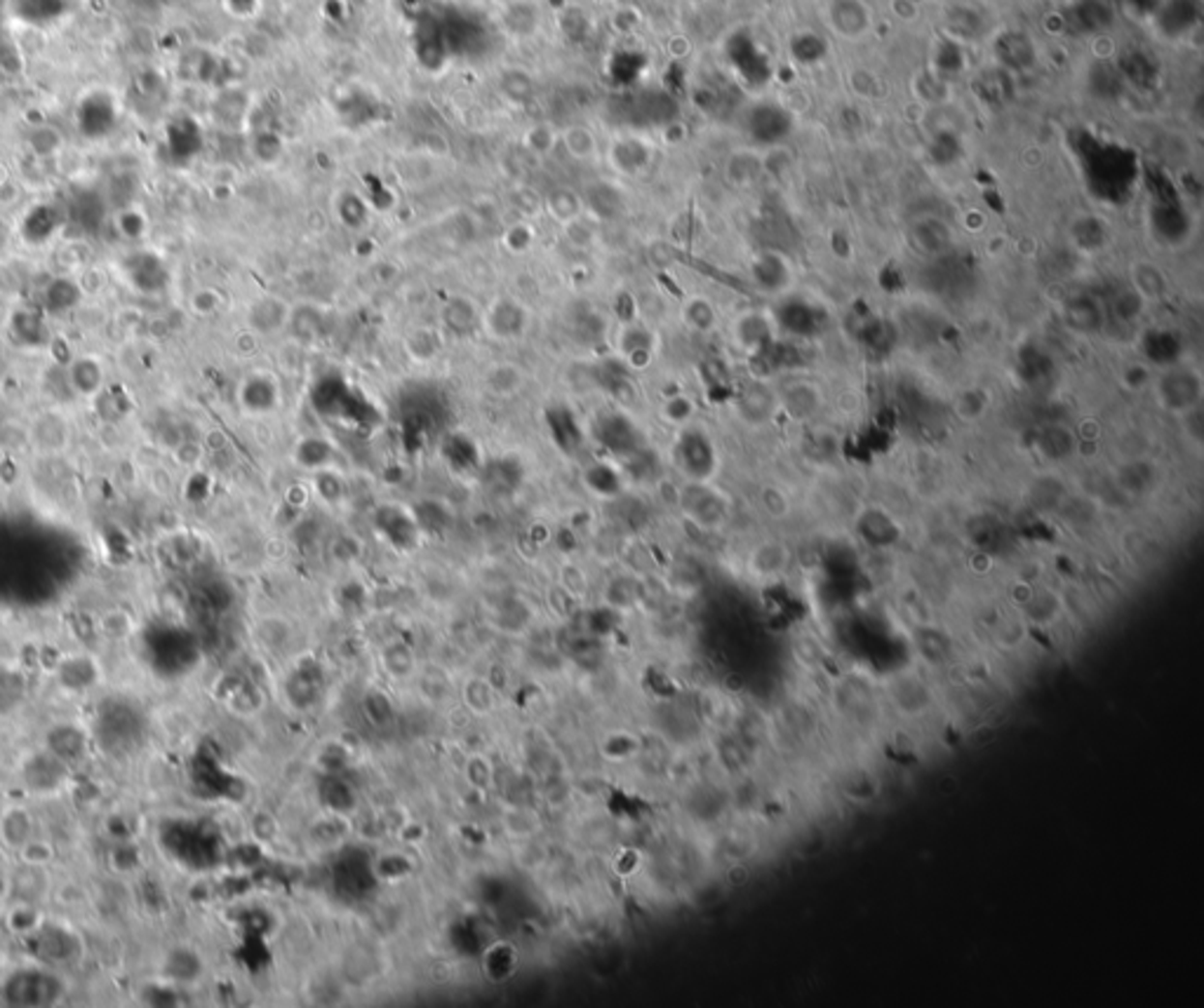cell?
Here are the masks:
<instances>
[{
	"instance_id": "obj_20",
	"label": "cell",
	"mask_w": 1204,
	"mask_h": 1008,
	"mask_svg": "<svg viewBox=\"0 0 1204 1008\" xmlns=\"http://www.w3.org/2000/svg\"><path fill=\"white\" fill-rule=\"evenodd\" d=\"M1131 290H1134L1143 302H1155V299H1162L1164 292H1167V277L1162 275V271L1155 269L1153 264H1136L1131 269Z\"/></svg>"
},
{
	"instance_id": "obj_18",
	"label": "cell",
	"mask_w": 1204,
	"mask_h": 1008,
	"mask_svg": "<svg viewBox=\"0 0 1204 1008\" xmlns=\"http://www.w3.org/2000/svg\"><path fill=\"white\" fill-rule=\"evenodd\" d=\"M624 471L614 461H593L584 471V484L591 489V494L601 496V499L619 496L621 489H624Z\"/></svg>"
},
{
	"instance_id": "obj_24",
	"label": "cell",
	"mask_w": 1204,
	"mask_h": 1008,
	"mask_svg": "<svg viewBox=\"0 0 1204 1008\" xmlns=\"http://www.w3.org/2000/svg\"><path fill=\"white\" fill-rule=\"evenodd\" d=\"M788 564V550L781 546V543H762L755 553H750V569L755 574L765 576V579H772V576L781 574Z\"/></svg>"
},
{
	"instance_id": "obj_30",
	"label": "cell",
	"mask_w": 1204,
	"mask_h": 1008,
	"mask_svg": "<svg viewBox=\"0 0 1204 1008\" xmlns=\"http://www.w3.org/2000/svg\"><path fill=\"white\" fill-rule=\"evenodd\" d=\"M1122 381H1125L1127 389L1131 390H1143L1148 384H1153V376H1151V367L1148 364H1130L1125 367V374H1122Z\"/></svg>"
},
{
	"instance_id": "obj_4",
	"label": "cell",
	"mask_w": 1204,
	"mask_h": 1008,
	"mask_svg": "<svg viewBox=\"0 0 1204 1008\" xmlns=\"http://www.w3.org/2000/svg\"><path fill=\"white\" fill-rule=\"evenodd\" d=\"M282 400H285V393H282V381L274 369H266V367L252 369V372L245 374L236 386L238 410L252 418L274 417L276 412H280Z\"/></svg>"
},
{
	"instance_id": "obj_5",
	"label": "cell",
	"mask_w": 1204,
	"mask_h": 1008,
	"mask_svg": "<svg viewBox=\"0 0 1204 1008\" xmlns=\"http://www.w3.org/2000/svg\"><path fill=\"white\" fill-rule=\"evenodd\" d=\"M678 505L690 522L706 532L722 527L729 517V499L713 482H683Z\"/></svg>"
},
{
	"instance_id": "obj_17",
	"label": "cell",
	"mask_w": 1204,
	"mask_h": 1008,
	"mask_svg": "<svg viewBox=\"0 0 1204 1008\" xmlns=\"http://www.w3.org/2000/svg\"><path fill=\"white\" fill-rule=\"evenodd\" d=\"M680 323L691 334H711L718 327V308L704 294L685 299L680 306Z\"/></svg>"
},
{
	"instance_id": "obj_12",
	"label": "cell",
	"mask_w": 1204,
	"mask_h": 1008,
	"mask_svg": "<svg viewBox=\"0 0 1204 1008\" xmlns=\"http://www.w3.org/2000/svg\"><path fill=\"white\" fill-rule=\"evenodd\" d=\"M292 461L302 471L318 473L325 468H335L337 461V445L330 438L318 433L302 435L292 446Z\"/></svg>"
},
{
	"instance_id": "obj_8",
	"label": "cell",
	"mask_w": 1204,
	"mask_h": 1008,
	"mask_svg": "<svg viewBox=\"0 0 1204 1008\" xmlns=\"http://www.w3.org/2000/svg\"><path fill=\"white\" fill-rule=\"evenodd\" d=\"M438 327L445 331V336H456V339H468L483 331V303L468 294H452L445 299L438 313Z\"/></svg>"
},
{
	"instance_id": "obj_19",
	"label": "cell",
	"mask_w": 1204,
	"mask_h": 1008,
	"mask_svg": "<svg viewBox=\"0 0 1204 1008\" xmlns=\"http://www.w3.org/2000/svg\"><path fill=\"white\" fill-rule=\"evenodd\" d=\"M1064 320L1077 334H1097L1105 323L1103 308L1089 299H1072L1064 306Z\"/></svg>"
},
{
	"instance_id": "obj_13",
	"label": "cell",
	"mask_w": 1204,
	"mask_h": 1008,
	"mask_svg": "<svg viewBox=\"0 0 1204 1008\" xmlns=\"http://www.w3.org/2000/svg\"><path fill=\"white\" fill-rule=\"evenodd\" d=\"M327 313L330 310L323 303H292L287 334L299 343H315L327 331V323H330Z\"/></svg>"
},
{
	"instance_id": "obj_28",
	"label": "cell",
	"mask_w": 1204,
	"mask_h": 1008,
	"mask_svg": "<svg viewBox=\"0 0 1204 1008\" xmlns=\"http://www.w3.org/2000/svg\"><path fill=\"white\" fill-rule=\"evenodd\" d=\"M548 207H551V215L558 221L572 223L579 219L581 203L574 193H570V190H558V193H553L551 200H548Z\"/></svg>"
},
{
	"instance_id": "obj_16",
	"label": "cell",
	"mask_w": 1204,
	"mask_h": 1008,
	"mask_svg": "<svg viewBox=\"0 0 1204 1008\" xmlns=\"http://www.w3.org/2000/svg\"><path fill=\"white\" fill-rule=\"evenodd\" d=\"M777 400L778 407L791 418H798V421L814 417L821 410V402H824L821 400L819 389L814 384H809V381H793V384H788L777 395Z\"/></svg>"
},
{
	"instance_id": "obj_21",
	"label": "cell",
	"mask_w": 1204,
	"mask_h": 1008,
	"mask_svg": "<svg viewBox=\"0 0 1204 1008\" xmlns=\"http://www.w3.org/2000/svg\"><path fill=\"white\" fill-rule=\"evenodd\" d=\"M778 407L777 395L772 393L767 386L755 384L746 390V395L741 397V412L749 417V421L753 423H762L775 414V410Z\"/></svg>"
},
{
	"instance_id": "obj_23",
	"label": "cell",
	"mask_w": 1204,
	"mask_h": 1008,
	"mask_svg": "<svg viewBox=\"0 0 1204 1008\" xmlns=\"http://www.w3.org/2000/svg\"><path fill=\"white\" fill-rule=\"evenodd\" d=\"M609 160H612V165L617 167L619 172L635 174L637 170H642V167L647 165V160H650V151H647V146L637 139L617 141V146L609 151Z\"/></svg>"
},
{
	"instance_id": "obj_3",
	"label": "cell",
	"mask_w": 1204,
	"mask_h": 1008,
	"mask_svg": "<svg viewBox=\"0 0 1204 1008\" xmlns=\"http://www.w3.org/2000/svg\"><path fill=\"white\" fill-rule=\"evenodd\" d=\"M534 313L530 303L514 294H499L483 306L481 334L494 343H517L530 334Z\"/></svg>"
},
{
	"instance_id": "obj_31",
	"label": "cell",
	"mask_w": 1204,
	"mask_h": 1008,
	"mask_svg": "<svg viewBox=\"0 0 1204 1008\" xmlns=\"http://www.w3.org/2000/svg\"><path fill=\"white\" fill-rule=\"evenodd\" d=\"M0 423H3V418H0Z\"/></svg>"
},
{
	"instance_id": "obj_1",
	"label": "cell",
	"mask_w": 1204,
	"mask_h": 1008,
	"mask_svg": "<svg viewBox=\"0 0 1204 1008\" xmlns=\"http://www.w3.org/2000/svg\"><path fill=\"white\" fill-rule=\"evenodd\" d=\"M668 459L685 482H713L720 468V451L711 430L691 421L688 426L675 428Z\"/></svg>"
},
{
	"instance_id": "obj_6",
	"label": "cell",
	"mask_w": 1204,
	"mask_h": 1008,
	"mask_svg": "<svg viewBox=\"0 0 1204 1008\" xmlns=\"http://www.w3.org/2000/svg\"><path fill=\"white\" fill-rule=\"evenodd\" d=\"M659 348H661V339L654 327L640 320H626L612 331L614 356L631 372H645L657 360Z\"/></svg>"
},
{
	"instance_id": "obj_14",
	"label": "cell",
	"mask_w": 1204,
	"mask_h": 1008,
	"mask_svg": "<svg viewBox=\"0 0 1204 1008\" xmlns=\"http://www.w3.org/2000/svg\"><path fill=\"white\" fill-rule=\"evenodd\" d=\"M445 348V331L438 325H417L402 336V351L417 364H430Z\"/></svg>"
},
{
	"instance_id": "obj_22",
	"label": "cell",
	"mask_w": 1204,
	"mask_h": 1008,
	"mask_svg": "<svg viewBox=\"0 0 1204 1008\" xmlns=\"http://www.w3.org/2000/svg\"><path fill=\"white\" fill-rule=\"evenodd\" d=\"M659 417L666 426L675 428H683L688 423L696 421V402L694 397H690L688 393H675L663 397L661 405H659Z\"/></svg>"
},
{
	"instance_id": "obj_2",
	"label": "cell",
	"mask_w": 1204,
	"mask_h": 1008,
	"mask_svg": "<svg viewBox=\"0 0 1204 1008\" xmlns=\"http://www.w3.org/2000/svg\"><path fill=\"white\" fill-rule=\"evenodd\" d=\"M1153 393L1158 405L1164 412L1184 417V414L1200 410L1204 395V381L1200 369L1186 362H1176L1164 367L1153 379Z\"/></svg>"
},
{
	"instance_id": "obj_11",
	"label": "cell",
	"mask_w": 1204,
	"mask_h": 1008,
	"mask_svg": "<svg viewBox=\"0 0 1204 1008\" xmlns=\"http://www.w3.org/2000/svg\"><path fill=\"white\" fill-rule=\"evenodd\" d=\"M64 379H67V386L73 395L95 397L102 393L103 384H106V367H103L102 358L80 353V356H73L67 362Z\"/></svg>"
},
{
	"instance_id": "obj_25",
	"label": "cell",
	"mask_w": 1204,
	"mask_h": 1008,
	"mask_svg": "<svg viewBox=\"0 0 1204 1008\" xmlns=\"http://www.w3.org/2000/svg\"><path fill=\"white\" fill-rule=\"evenodd\" d=\"M78 299H80L78 282L69 280V277H57V280H52L50 285L45 287V308L57 315L69 313V310L78 303Z\"/></svg>"
},
{
	"instance_id": "obj_27",
	"label": "cell",
	"mask_w": 1204,
	"mask_h": 1008,
	"mask_svg": "<svg viewBox=\"0 0 1204 1008\" xmlns=\"http://www.w3.org/2000/svg\"><path fill=\"white\" fill-rule=\"evenodd\" d=\"M118 231L128 240H141L149 233V219L139 207H128L118 215Z\"/></svg>"
},
{
	"instance_id": "obj_9",
	"label": "cell",
	"mask_w": 1204,
	"mask_h": 1008,
	"mask_svg": "<svg viewBox=\"0 0 1204 1008\" xmlns=\"http://www.w3.org/2000/svg\"><path fill=\"white\" fill-rule=\"evenodd\" d=\"M292 303L278 294H261L245 310V327L254 336L285 334L290 323Z\"/></svg>"
},
{
	"instance_id": "obj_7",
	"label": "cell",
	"mask_w": 1204,
	"mask_h": 1008,
	"mask_svg": "<svg viewBox=\"0 0 1204 1008\" xmlns=\"http://www.w3.org/2000/svg\"><path fill=\"white\" fill-rule=\"evenodd\" d=\"M778 323L770 310L746 308L741 310L729 327V339L746 356H760L775 343Z\"/></svg>"
},
{
	"instance_id": "obj_15",
	"label": "cell",
	"mask_w": 1204,
	"mask_h": 1008,
	"mask_svg": "<svg viewBox=\"0 0 1204 1008\" xmlns=\"http://www.w3.org/2000/svg\"><path fill=\"white\" fill-rule=\"evenodd\" d=\"M527 384V376L525 369L520 367L517 362H511V360H497V362L487 364L483 374V386L492 397H514L525 389Z\"/></svg>"
},
{
	"instance_id": "obj_29",
	"label": "cell",
	"mask_w": 1204,
	"mask_h": 1008,
	"mask_svg": "<svg viewBox=\"0 0 1204 1008\" xmlns=\"http://www.w3.org/2000/svg\"><path fill=\"white\" fill-rule=\"evenodd\" d=\"M191 310L200 318H207V315H215L217 310L224 306V297H221L220 290L215 287H200L191 294V302H189Z\"/></svg>"
},
{
	"instance_id": "obj_10",
	"label": "cell",
	"mask_w": 1204,
	"mask_h": 1008,
	"mask_svg": "<svg viewBox=\"0 0 1204 1008\" xmlns=\"http://www.w3.org/2000/svg\"><path fill=\"white\" fill-rule=\"evenodd\" d=\"M71 421L59 410H45L36 414L34 421L29 423V445H34L41 451H62L71 443Z\"/></svg>"
},
{
	"instance_id": "obj_26",
	"label": "cell",
	"mask_w": 1204,
	"mask_h": 1008,
	"mask_svg": "<svg viewBox=\"0 0 1204 1008\" xmlns=\"http://www.w3.org/2000/svg\"><path fill=\"white\" fill-rule=\"evenodd\" d=\"M563 141H565V146H568L570 156L576 158V160H591V158L598 156V141L586 128L568 130Z\"/></svg>"
}]
</instances>
